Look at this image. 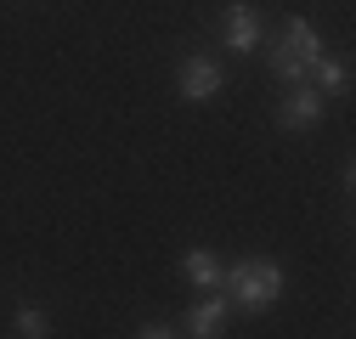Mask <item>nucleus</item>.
<instances>
[{"mask_svg": "<svg viewBox=\"0 0 356 339\" xmlns=\"http://www.w3.org/2000/svg\"><path fill=\"white\" fill-rule=\"evenodd\" d=\"M232 317V300H227V288H209V300H198L193 311H187V333L193 339H209V333H220V322Z\"/></svg>", "mask_w": 356, "mask_h": 339, "instance_id": "nucleus-6", "label": "nucleus"}, {"mask_svg": "<svg viewBox=\"0 0 356 339\" xmlns=\"http://www.w3.org/2000/svg\"><path fill=\"white\" fill-rule=\"evenodd\" d=\"M317 57H323L317 28H311L305 17H294V23L283 28V46L272 51V74L289 79V85H305V74H311V63H317Z\"/></svg>", "mask_w": 356, "mask_h": 339, "instance_id": "nucleus-2", "label": "nucleus"}, {"mask_svg": "<svg viewBox=\"0 0 356 339\" xmlns=\"http://www.w3.org/2000/svg\"><path fill=\"white\" fill-rule=\"evenodd\" d=\"M305 85H317L323 97H345L350 91V63L345 57H317L311 74H305Z\"/></svg>", "mask_w": 356, "mask_h": 339, "instance_id": "nucleus-8", "label": "nucleus"}, {"mask_svg": "<svg viewBox=\"0 0 356 339\" xmlns=\"http://www.w3.org/2000/svg\"><path fill=\"white\" fill-rule=\"evenodd\" d=\"M323 108H328V97L317 91V85H294V91L277 102V124L283 131H311V124H323Z\"/></svg>", "mask_w": 356, "mask_h": 339, "instance_id": "nucleus-4", "label": "nucleus"}, {"mask_svg": "<svg viewBox=\"0 0 356 339\" xmlns=\"http://www.w3.org/2000/svg\"><path fill=\"white\" fill-rule=\"evenodd\" d=\"M220 34H227V46L238 51V57H249V51H260V40H266V23H260V12L254 6H238L227 12V23H220Z\"/></svg>", "mask_w": 356, "mask_h": 339, "instance_id": "nucleus-5", "label": "nucleus"}, {"mask_svg": "<svg viewBox=\"0 0 356 339\" xmlns=\"http://www.w3.org/2000/svg\"><path fill=\"white\" fill-rule=\"evenodd\" d=\"M220 288H227V300L238 311H272L283 300V266L266 261V254H249V261H232L227 277H220Z\"/></svg>", "mask_w": 356, "mask_h": 339, "instance_id": "nucleus-1", "label": "nucleus"}, {"mask_svg": "<svg viewBox=\"0 0 356 339\" xmlns=\"http://www.w3.org/2000/svg\"><path fill=\"white\" fill-rule=\"evenodd\" d=\"M220 85H227V68H220L215 57H204V51L181 57V68H175V91H181V102H209Z\"/></svg>", "mask_w": 356, "mask_h": 339, "instance_id": "nucleus-3", "label": "nucleus"}, {"mask_svg": "<svg viewBox=\"0 0 356 339\" xmlns=\"http://www.w3.org/2000/svg\"><path fill=\"white\" fill-rule=\"evenodd\" d=\"M181 277L209 294V288H220V277H227V261L209 254V249H187V254H181Z\"/></svg>", "mask_w": 356, "mask_h": 339, "instance_id": "nucleus-7", "label": "nucleus"}, {"mask_svg": "<svg viewBox=\"0 0 356 339\" xmlns=\"http://www.w3.org/2000/svg\"><path fill=\"white\" fill-rule=\"evenodd\" d=\"M12 328H17L23 339H46V333H51V317L40 311V306H17V317H12Z\"/></svg>", "mask_w": 356, "mask_h": 339, "instance_id": "nucleus-9", "label": "nucleus"}, {"mask_svg": "<svg viewBox=\"0 0 356 339\" xmlns=\"http://www.w3.org/2000/svg\"><path fill=\"white\" fill-rule=\"evenodd\" d=\"M136 333H142V339H170V333H175V328H170V322H142V328H136Z\"/></svg>", "mask_w": 356, "mask_h": 339, "instance_id": "nucleus-10", "label": "nucleus"}]
</instances>
